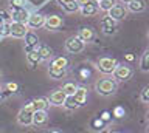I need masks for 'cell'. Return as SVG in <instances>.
I'll return each instance as SVG.
<instances>
[{"label": "cell", "mask_w": 149, "mask_h": 133, "mask_svg": "<svg viewBox=\"0 0 149 133\" xmlns=\"http://www.w3.org/2000/svg\"><path fill=\"white\" fill-rule=\"evenodd\" d=\"M64 107L67 110H76V108H79V104L74 101L73 96H67V98H65V102H64Z\"/></svg>", "instance_id": "27"}, {"label": "cell", "mask_w": 149, "mask_h": 133, "mask_svg": "<svg viewBox=\"0 0 149 133\" xmlns=\"http://www.w3.org/2000/svg\"><path fill=\"white\" fill-rule=\"evenodd\" d=\"M58 2L61 3V5H65V3H68V2H72V0H58Z\"/></svg>", "instance_id": "35"}, {"label": "cell", "mask_w": 149, "mask_h": 133, "mask_svg": "<svg viewBox=\"0 0 149 133\" xmlns=\"http://www.w3.org/2000/svg\"><path fill=\"white\" fill-rule=\"evenodd\" d=\"M17 88H19V85H17V84H14V82H8V84H6V90H8V91H11V93L17 91Z\"/></svg>", "instance_id": "31"}, {"label": "cell", "mask_w": 149, "mask_h": 133, "mask_svg": "<svg viewBox=\"0 0 149 133\" xmlns=\"http://www.w3.org/2000/svg\"><path fill=\"white\" fill-rule=\"evenodd\" d=\"M120 2H121V3H124V5H127V3H130L132 0H120Z\"/></svg>", "instance_id": "36"}, {"label": "cell", "mask_w": 149, "mask_h": 133, "mask_svg": "<svg viewBox=\"0 0 149 133\" xmlns=\"http://www.w3.org/2000/svg\"><path fill=\"white\" fill-rule=\"evenodd\" d=\"M112 133H118V132H112Z\"/></svg>", "instance_id": "43"}, {"label": "cell", "mask_w": 149, "mask_h": 133, "mask_svg": "<svg viewBox=\"0 0 149 133\" xmlns=\"http://www.w3.org/2000/svg\"><path fill=\"white\" fill-rule=\"evenodd\" d=\"M102 119H109V113H104V114H102Z\"/></svg>", "instance_id": "37"}, {"label": "cell", "mask_w": 149, "mask_h": 133, "mask_svg": "<svg viewBox=\"0 0 149 133\" xmlns=\"http://www.w3.org/2000/svg\"><path fill=\"white\" fill-rule=\"evenodd\" d=\"M140 101L144 104H149V87H144L140 93Z\"/></svg>", "instance_id": "30"}, {"label": "cell", "mask_w": 149, "mask_h": 133, "mask_svg": "<svg viewBox=\"0 0 149 133\" xmlns=\"http://www.w3.org/2000/svg\"><path fill=\"white\" fill-rule=\"evenodd\" d=\"M72 96L74 98V101H76V102L79 104V107H81V105H84V104L87 102L88 91H87V88H86V87H78V88H76V91H74V93H73Z\"/></svg>", "instance_id": "15"}, {"label": "cell", "mask_w": 149, "mask_h": 133, "mask_svg": "<svg viewBox=\"0 0 149 133\" xmlns=\"http://www.w3.org/2000/svg\"><path fill=\"white\" fill-rule=\"evenodd\" d=\"M36 50H37V53H39L42 61H50V59L53 57V51H51V48L47 47V45H39Z\"/></svg>", "instance_id": "20"}, {"label": "cell", "mask_w": 149, "mask_h": 133, "mask_svg": "<svg viewBox=\"0 0 149 133\" xmlns=\"http://www.w3.org/2000/svg\"><path fill=\"white\" fill-rule=\"evenodd\" d=\"M48 74L51 79L58 81V79H62V77L67 76V68H54V67H50L48 68Z\"/></svg>", "instance_id": "19"}, {"label": "cell", "mask_w": 149, "mask_h": 133, "mask_svg": "<svg viewBox=\"0 0 149 133\" xmlns=\"http://www.w3.org/2000/svg\"><path fill=\"white\" fill-rule=\"evenodd\" d=\"M0 91H2V85H0Z\"/></svg>", "instance_id": "42"}, {"label": "cell", "mask_w": 149, "mask_h": 133, "mask_svg": "<svg viewBox=\"0 0 149 133\" xmlns=\"http://www.w3.org/2000/svg\"><path fill=\"white\" fill-rule=\"evenodd\" d=\"M65 98H67V94L64 93L62 90H54L53 93L50 94V99H48V102L51 104V105H64V102H65Z\"/></svg>", "instance_id": "14"}, {"label": "cell", "mask_w": 149, "mask_h": 133, "mask_svg": "<svg viewBox=\"0 0 149 133\" xmlns=\"http://www.w3.org/2000/svg\"><path fill=\"white\" fill-rule=\"evenodd\" d=\"M79 11H81V14L84 17H92V16H96L98 12H100V8H98V6H92V5H86V6L79 8Z\"/></svg>", "instance_id": "21"}, {"label": "cell", "mask_w": 149, "mask_h": 133, "mask_svg": "<svg viewBox=\"0 0 149 133\" xmlns=\"http://www.w3.org/2000/svg\"><path fill=\"white\" fill-rule=\"evenodd\" d=\"M126 61L132 62V61H134V56H132V54H126Z\"/></svg>", "instance_id": "34"}, {"label": "cell", "mask_w": 149, "mask_h": 133, "mask_svg": "<svg viewBox=\"0 0 149 133\" xmlns=\"http://www.w3.org/2000/svg\"><path fill=\"white\" fill-rule=\"evenodd\" d=\"M146 133H149V127H148V130H146Z\"/></svg>", "instance_id": "40"}, {"label": "cell", "mask_w": 149, "mask_h": 133, "mask_svg": "<svg viewBox=\"0 0 149 133\" xmlns=\"http://www.w3.org/2000/svg\"><path fill=\"white\" fill-rule=\"evenodd\" d=\"M113 5H115V0H100V2H98L100 11H104V12H109Z\"/></svg>", "instance_id": "24"}, {"label": "cell", "mask_w": 149, "mask_h": 133, "mask_svg": "<svg viewBox=\"0 0 149 133\" xmlns=\"http://www.w3.org/2000/svg\"><path fill=\"white\" fill-rule=\"evenodd\" d=\"M76 88H78V85L74 84V82H65L61 90H62L67 96H72V94L74 93V91H76Z\"/></svg>", "instance_id": "26"}, {"label": "cell", "mask_w": 149, "mask_h": 133, "mask_svg": "<svg viewBox=\"0 0 149 133\" xmlns=\"http://www.w3.org/2000/svg\"><path fill=\"white\" fill-rule=\"evenodd\" d=\"M8 14L14 22H20V23H26L28 17H30L28 11L23 6H9Z\"/></svg>", "instance_id": "5"}, {"label": "cell", "mask_w": 149, "mask_h": 133, "mask_svg": "<svg viewBox=\"0 0 149 133\" xmlns=\"http://www.w3.org/2000/svg\"><path fill=\"white\" fill-rule=\"evenodd\" d=\"M148 39H149V30H148Z\"/></svg>", "instance_id": "39"}, {"label": "cell", "mask_w": 149, "mask_h": 133, "mask_svg": "<svg viewBox=\"0 0 149 133\" xmlns=\"http://www.w3.org/2000/svg\"><path fill=\"white\" fill-rule=\"evenodd\" d=\"M25 42H26V53L31 51V50H36L37 47H39V39H37V36L34 33H31V31L26 33Z\"/></svg>", "instance_id": "18"}, {"label": "cell", "mask_w": 149, "mask_h": 133, "mask_svg": "<svg viewBox=\"0 0 149 133\" xmlns=\"http://www.w3.org/2000/svg\"><path fill=\"white\" fill-rule=\"evenodd\" d=\"M96 2H100V0H96Z\"/></svg>", "instance_id": "45"}, {"label": "cell", "mask_w": 149, "mask_h": 133, "mask_svg": "<svg viewBox=\"0 0 149 133\" xmlns=\"http://www.w3.org/2000/svg\"><path fill=\"white\" fill-rule=\"evenodd\" d=\"M76 36L84 43H88V42H93V39H95V31H93L90 26H82V28L78 31Z\"/></svg>", "instance_id": "13"}, {"label": "cell", "mask_w": 149, "mask_h": 133, "mask_svg": "<svg viewBox=\"0 0 149 133\" xmlns=\"http://www.w3.org/2000/svg\"><path fill=\"white\" fill-rule=\"evenodd\" d=\"M50 133H61V132H58V130H51Z\"/></svg>", "instance_id": "38"}, {"label": "cell", "mask_w": 149, "mask_h": 133, "mask_svg": "<svg viewBox=\"0 0 149 133\" xmlns=\"http://www.w3.org/2000/svg\"><path fill=\"white\" fill-rule=\"evenodd\" d=\"M26 59H28V62L31 63V65H37L42 59L39 56V53H37V50H31V51H28L26 53Z\"/></svg>", "instance_id": "23"}, {"label": "cell", "mask_w": 149, "mask_h": 133, "mask_svg": "<svg viewBox=\"0 0 149 133\" xmlns=\"http://www.w3.org/2000/svg\"><path fill=\"white\" fill-rule=\"evenodd\" d=\"M127 11L130 12H143V11H146V2L144 0H132L130 3H127Z\"/></svg>", "instance_id": "17"}, {"label": "cell", "mask_w": 149, "mask_h": 133, "mask_svg": "<svg viewBox=\"0 0 149 133\" xmlns=\"http://www.w3.org/2000/svg\"><path fill=\"white\" fill-rule=\"evenodd\" d=\"M45 25V16L40 14V12H34V14H30L26 20V26L31 30H39Z\"/></svg>", "instance_id": "8"}, {"label": "cell", "mask_w": 149, "mask_h": 133, "mask_svg": "<svg viewBox=\"0 0 149 133\" xmlns=\"http://www.w3.org/2000/svg\"><path fill=\"white\" fill-rule=\"evenodd\" d=\"M47 121H48L47 110H39V112H34V114H33V125H36V127L45 125Z\"/></svg>", "instance_id": "16"}, {"label": "cell", "mask_w": 149, "mask_h": 133, "mask_svg": "<svg viewBox=\"0 0 149 133\" xmlns=\"http://www.w3.org/2000/svg\"><path fill=\"white\" fill-rule=\"evenodd\" d=\"M134 76V68L129 65V63H118L116 65V68L113 70V73H112V77L116 81V82H126L129 79H132Z\"/></svg>", "instance_id": "2"}, {"label": "cell", "mask_w": 149, "mask_h": 133, "mask_svg": "<svg viewBox=\"0 0 149 133\" xmlns=\"http://www.w3.org/2000/svg\"><path fill=\"white\" fill-rule=\"evenodd\" d=\"M100 26H101V31L102 34L106 36H113L118 30V25H116V20H113L112 17L109 16H104L102 19L100 20Z\"/></svg>", "instance_id": "6"}, {"label": "cell", "mask_w": 149, "mask_h": 133, "mask_svg": "<svg viewBox=\"0 0 149 133\" xmlns=\"http://www.w3.org/2000/svg\"><path fill=\"white\" fill-rule=\"evenodd\" d=\"M64 23V20H62V17L58 16V14H53V16H45V28L47 30H50V31H56V30H59L61 26H62Z\"/></svg>", "instance_id": "10"}, {"label": "cell", "mask_w": 149, "mask_h": 133, "mask_svg": "<svg viewBox=\"0 0 149 133\" xmlns=\"http://www.w3.org/2000/svg\"><path fill=\"white\" fill-rule=\"evenodd\" d=\"M26 33H28L26 23H20V22H13L11 23V33H9V36H13L16 39H22L26 36Z\"/></svg>", "instance_id": "11"}, {"label": "cell", "mask_w": 149, "mask_h": 133, "mask_svg": "<svg viewBox=\"0 0 149 133\" xmlns=\"http://www.w3.org/2000/svg\"><path fill=\"white\" fill-rule=\"evenodd\" d=\"M140 70L148 73L149 71V48L144 51V54L140 57Z\"/></svg>", "instance_id": "22"}, {"label": "cell", "mask_w": 149, "mask_h": 133, "mask_svg": "<svg viewBox=\"0 0 149 133\" xmlns=\"http://www.w3.org/2000/svg\"><path fill=\"white\" fill-rule=\"evenodd\" d=\"M23 0H9V6H22Z\"/></svg>", "instance_id": "32"}, {"label": "cell", "mask_w": 149, "mask_h": 133, "mask_svg": "<svg viewBox=\"0 0 149 133\" xmlns=\"http://www.w3.org/2000/svg\"><path fill=\"white\" fill-rule=\"evenodd\" d=\"M26 105L33 110V112H39V110H47L50 102H48V99H45V98H36V99L30 101Z\"/></svg>", "instance_id": "12"}, {"label": "cell", "mask_w": 149, "mask_h": 133, "mask_svg": "<svg viewBox=\"0 0 149 133\" xmlns=\"http://www.w3.org/2000/svg\"><path fill=\"white\" fill-rule=\"evenodd\" d=\"M62 8L67 12H74V11H79V5L76 3V0H72V2L65 3V5H62Z\"/></svg>", "instance_id": "28"}, {"label": "cell", "mask_w": 149, "mask_h": 133, "mask_svg": "<svg viewBox=\"0 0 149 133\" xmlns=\"http://www.w3.org/2000/svg\"><path fill=\"white\" fill-rule=\"evenodd\" d=\"M116 65H118V61H116L115 57H109V56L100 57L96 62V68L106 76H109V74L112 76V73H113V70L116 68Z\"/></svg>", "instance_id": "3"}, {"label": "cell", "mask_w": 149, "mask_h": 133, "mask_svg": "<svg viewBox=\"0 0 149 133\" xmlns=\"http://www.w3.org/2000/svg\"><path fill=\"white\" fill-rule=\"evenodd\" d=\"M51 67H54V68H67L68 67V59L67 57H56L53 59V62H51Z\"/></svg>", "instance_id": "25"}, {"label": "cell", "mask_w": 149, "mask_h": 133, "mask_svg": "<svg viewBox=\"0 0 149 133\" xmlns=\"http://www.w3.org/2000/svg\"><path fill=\"white\" fill-rule=\"evenodd\" d=\"M33 114H34V112L28 107V105H25L23 108H20V112L17 113V124L19 125H33Z\"/></svg>", "instance_id": "7"}, {"label": "cell", "mask_w": 149, "mask_h": 133, "mask_svg": "<svg viewBox=\"0 0 149 133\" xmlns=\"http://www.w3.org/2000/svg\"><path fill=\"white\" fill-rule=\"evenodd\" d=\"M11 33V23L9 22H5L3 25H0V37H6Z\"/></svg>", "instance_id": "29"}, {"label": "cell", "mask_w": 149, "mask_h": 133, "mask_svg": "<svg viewBox=\"0 0 149 133\" xmlns=\"http://www.w3.org/2000/svg\"><path fill=\"white\" fill-rule=\"evenodd\" d=\"M107 16L112 17V19L116 20V22H120V20H123V19L127 17V8L123 6V5H116L115 3V5L112 6V10L107 12Z\"/></svg>", "instance_id": "9"}, {"label": "cell", "mask_w": 149, "mask_h": 133, "mask_svg": "<svg viewBox=\"0 0 149 133\" xmlns=\"http://www.w3.org/2000/svg\"><path fill=\"white\" fill-rule=\"evenodd\" d=\"M95 90L100 96H104V98H109V96H113L118 90V82H116L112 76H106L101 77V79L96 81L95 84Z\"/></svg>", "instance_id": "1"}, {"label": "cell", "mask_w": 149, "mask_h": 133, "mask_svg": "<svg viewBox=\"0 0 149 133\" xmlns=\"http://www.w3.org/2000/svg\"><path fill=\"white\" fill-rule=\"evenodd\" d=\"M115 114H116V116H118V118H121V116H123V114H124V110L121 108V107H118V108L115 110Z\"/></svg>", "instance_id": "33"}, {"label": "cell", "mask_w": 149, "mask_h": 133, "mask_svg": "<svg viewBox=\"0 0 149 133\" xmlns=\"http://www.w3.org/2000/svg\"><path fill=\"white\" fill-rule=\"evenodd\" d=\"M0 76H2V71H0Z\"/></svg>", "instance_id": "44"}, {"label": "cell", "mask_w": 149, "mask_h": 133, "mask_svg": "<svg viewBox=\"0 0 149 133\" xmlns=\"http://www.w3.org/2000/svg\"><path fill=\"white\" fill-rule=\"evenodd\" d=\"M148 119H149V112H148Z\"/></svg>", "instance_id": "41"}, {"label": "cell", "mask_w": 149, "mask_h": 133, "mask_svg": "<svg viewBox=\"0 0 149 133\" xmlns=\"http://www.w3.org/2000/svg\"><path fill=\"white\" fill-rule=\"evenodd\" d=\"M84 48H86V43H84L78 36H72V37H68L65 40V50L72 54L81 53V51H84Z\"/></svg>", "instance_id": "4"}]
</instances>
